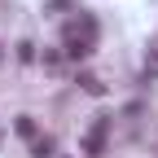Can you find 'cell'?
I'll return each mask as SVG.
<instances>
[{"label": "cell", "instance_id": "1", "mask_svg": "<svg viewBox=\"0 0 158 158\" xmlns=\"http://www.w3.org/2000/svg\"><path fill=\"white\" fill-rule=\"evenodd\" d=\"M92 40H97V22H92V18H84V22L70 27V35H66V53H70V57H88V53H92Z\"/></svg>", "mask_w": 158, "mask_h": 158}, {"label": "cell", "instance_id": "2", "mask_svg": "<svg viewBox=\"0 0 158 158\" xmlns=\"http://www.w3.org/2000/svg\"><path fill=\"white\" fill-rule=\"evenodd\" d=\"M106 136H110V118H97V123L88 127V136H84V154L88 158H101L106 154Z\"/></svg>", "mask_w": 158, "mask_h": 158}, {"label": "cell", "instance_id": "3", "mask_svg": "<svg viewBox=\"0 0 158 158\" xmlns=\"http://www.w3.org/2000/svg\"><path fill=\"white\" fill-rule=\"evenodd\" d=\"M31 154H35V158H53V141H48V136H44V141H35Z\"/></svg>", "mask_w": 158, "mask_h": 158}, {"label": "cell", "instance_id": "4", "mask_svg": "<svg viewBox=\"0 0 158 158\" xmlns=\"http://www.w3.org/2000/svg\"><path fill=\"white\" fill-rule=\"evenodd\" d=\"M145 79H158V48H149L145 57Z\"/></svg>", "mask_w": 158, "mask_h": 158}, {"label": "cell", "instance_id": "5", "mask_svg": "<svg viewBox=\"0 0 158 158\" xmlns=\"http://www.w3.org/2000/svg\"><path fill=\"white\" fill-rule=\"evenodd\" d=\"M18 132H22V136H35V123H31V114H22V118H18Z\"/></svg>", "mask_w": 158, "mask_h": 158}]
</instances>
